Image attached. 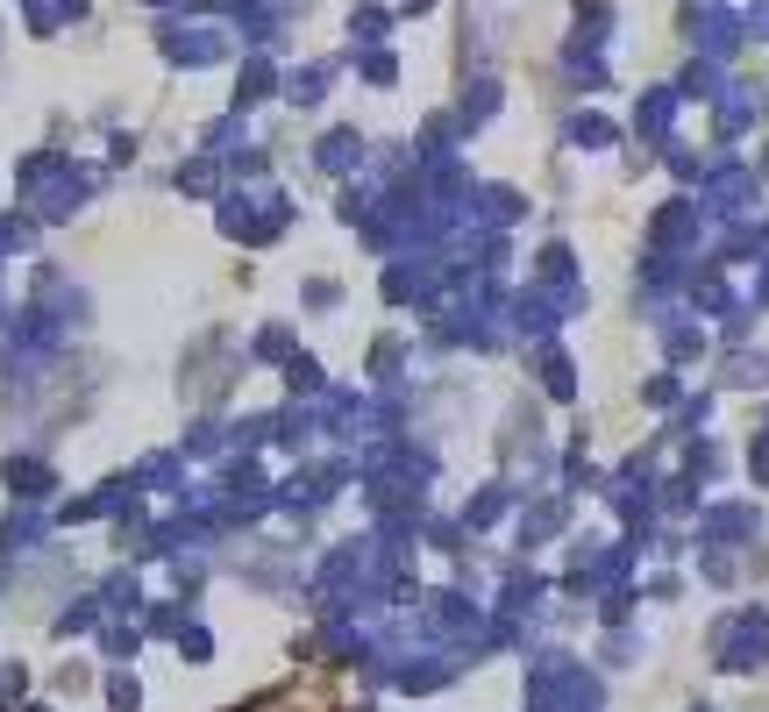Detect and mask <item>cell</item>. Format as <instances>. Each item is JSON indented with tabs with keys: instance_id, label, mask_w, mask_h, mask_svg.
I'll use <instances>...</instances> for the list:
<instances>
[{
	"instance_id": "obj_1",
	"label": "cell",
	"mask_w": 769,
	"mask_h": 712,
	"mask_svg": "<svg viewBox=\"0 0 769 712\" xmlns=\"http://www.w3.org/2000/svg\"><path fill=\"white\" fill-rule=\"evenodd\" d=\"M235 712H342V699L321 684H285V691H264V699H250Z\"/></svg>"
}]
</instances>
